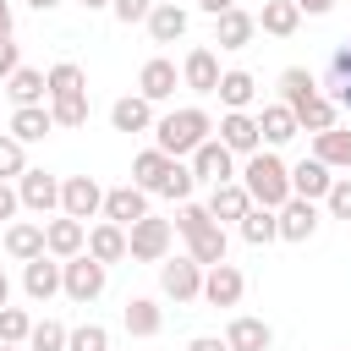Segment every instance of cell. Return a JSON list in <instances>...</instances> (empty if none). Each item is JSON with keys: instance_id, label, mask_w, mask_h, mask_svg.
<instances>
[{"instance_id": "obj_49", "label": "cell", "mask_w": 351, "mask_h": 351, "mask_svg": "<svg viewBox=\"0 0 351 351\" xmlns=\"http://www.w3.org/2000/svg\"><path fill=\"white\" fill-rule=\"evenodd\" d=\"M186 351H230L219 335H197V340H186Z\"/></svg>"}, {"instance_id": "obj_11", "label": "cell", "mask_w": 351, "mask_h": 351, "mask_svg": "<svg viewBox=\"0 0 351 351\" xmlns=\"http://www.w3.org/2000/svg\"><path fill=\"white\" fill-rule=\"evenodd\" d=\"M99 214H104L110 225H121V230H126V225H137V219L148 214V192H143V186H132V181H126V186H110Z\"/></svg>"}, {"instance_id": "obj_14", "label": "cell", "mask_w": 351, "mask_h": 351, "mask_svg": "<svg viewBox=\"0 0 351 351\" xmlns=\"http://www.w3.org/2000/svg\"><path fill=\"white\" fill-rule=\"evenodd\" d=\"M274 219H280V241H307V236L318 230V203L291 197V203H280V208H274Z\"/></svg>"}, {"instance_id": "obj_33", "label": "cell", "mask_w": 351, "mask_h": 351, "mask_svg": "<svg viewBox=\"0 0 351 351\" xmlns=\"http://www.w3.org/2000/svg\"><path fill=\"white\" fill-rule=\"evenodd\" d=\"M55 132V121H49V110L44 104H27V110H11V137L27 148V143H44Z\"/></svg>"}, {"instance_id": "obj_37", "label": "cell", "mask_w": 351, "mask_h": 351, "mask_svg": "<svg viewBox=\"0 0 351 351\" xmlns=\"http://www.w3.org/2000/svg\"><path fill=\"white\" fill-rule=\"evenodd\" d=\"M335 115H340V110H335V99H329V93H313V99L296 110V132H313V137H318V132H329V126H335Z\"/></svg>"}, {"instance_id": "obj_48", "label": "cell", "mask_w": 351, "mask_h": 351, "mask_svg": "<svg viewBox=\"0 0 351 351\" xmlns=\"http://www.w3.org/2000/svg\"><path fill=\"white\" fill-rule=\"evenodd\" d=\"M16 208H22V203H16V186L0 181V219H16Z\"/></svg>"}, {"instance_id": "obj_5", "label": "cell", "mask_w": 351, "mask_h": 351, "mask_svg": "<svg viewBox=\"0 0 351 351\" xmlns=\"http://www.w3.org/2000/svg\"><path fill=\"white\" fill-rule=\"evenodd\" d=\"M99 208H104V186H99L93 176H66V181H60V214H66V219L82 225V219H93Z\"/></svg>"}, {"instance_id": "obj_23", "label": "cell", "mask_w": 351, "mask_h": 351, "mask_svg": "<svg viewBox=\"0 0 351 351\" xmlns=\"http://www.w3.org/2000/svg\"><path fill=\"white\" fill-rule=\"evenodd\" d=\"M110 126L115 132H154V104L143 93H126V99L110 104Z\"/></svg>"}, {"instance_id": "obj_44", "label": "cell", "mask_w": 351, "mask_h": 351, "mask_svg": "<svg viewBox=\"0 0 351 351\" xmlns=\"http://www.w3.org/2000/svg\"><path fill=\"white\" fill-rule=\"evenodd\" d=\"M22 170H27V148H22V143H16L11 132H5V137H0V181L22 176Z\"/></svg>"}, {"instance_id": "obj_25", "label": "cell", "mask_w": 351, "mask_h": 351, "mask_svg": "<svg viewBox=\"0 0 351 351\" xmlns=\"http://www.w3.org/2000/svg\"><path fill=\"white\" fill-rule=\"evenodd\" d=\"M121 324H126V335L154 340V335L165 329V313H159V302H154V296H132V302H126V313H121Z\"/></svg>"}, {"instance_id": "obj_43", "label": "cell", "mask_w": 351, "mask_h": 351, "mask_svg": "<svg viewBox=\"0 0 351 351\" xmlns=\"http://www.w3.org/2000/svg\"><path fill=\"white\" fill-rule=\"evenodd\" d=\"M66 351H110V329L104 324H82L66 335Z\"/></svg>"}, {"instance_id": "obj_42", "label": "cell", "mask_w": 351, "mask_h": 351, "mask_svg": "<svg viewBox=\"0 0 351 351\" xmlns=\"http://www.w3.org/2000/svg\"><path fill=\"white\" fill-rule=\"evenodd\" d=\"M27 329H33V318L22 307H0V346H27Z\"/></svg>"}, {"instance_id": "obj_10", "label": "cell", "mask_w": 351, "mask_h": 351, "mask_svg": "<svg viewBox=\"0 0 351 351\" xmlns=\"http://www.w3.org/2000/svg\"><path fill=\"white\" fill-rule=\"evenodd\" d=\"M214 132H219V143H225L230 154H258V148H263V137H258V115H247V110H225Z\"/></svg>"}, {"instance_id": "obj_7", "label": "cell", "mask_w": 351, "mask_h": 351, "mask_svg": "<svg viewBox=\"0 0 351 351\" xmlns=\"http://www.w3.org/2000/svg\"><path fill=\"white\" fill-rule=\"evenodd\" d=\"M16 203H22L27 214H55V208H60V181H55L49 170H22V176H16Z\"/></svg>"}, {"instance_id": "obj_29", "label": "cell", "mask_w": 351, "mask_h": 351, "mask_svg": "<svg viewBox=\"0 0 351 351\" xmlns=\"http://www.w3.org/2000/svg\"><path fill=\"white\" fill-rule=\"evenodd\" d=\"M258 27H263L269 38H291V33L302 27V11H296V0H263V11H258Z\"/></svg>"}, {"instance_id": "obj_52", "label": "cell", "mask_w": 351, "mask_h": 351, "mask_svg": "<svg viewBox=\"0 0 351 351\" xmlns=\"http://www.w3.org/2000/svg\"><path fill=\"white\" fill-rule=\"evenodd\" d=\"M11 38V0H0V44Z\"/></svg>"}, {"instance_id": "obj_50", "label": "cell", "mask_w": 351, "mask_h": 351, "mask_svg": "<svg viewBox=\"0 0 351 351\" xmlns=\"http://www.w3.org/2000/svg\"><path fill=\"white\" fill-rule=\"evenodd\" d=\"M197 11H208V16H225V11H236V0H197Z\"/></svg>"}, {"instance_id": "obj_24", "label": "cell", "mask_w": 351, "mask_h": 351, "mask_svg": "<svg viewBox=\"0 0 351 351\" xmlns=\"http://www.w3.org/2000/svg\"><path fill=\"white\" fill-rule=\"evenodd\" d=\"M82 252H88L93 263H104V269H110V263H121V258H126V230L104 219V225H93V230H88V247H82Z\"/></svg>"}, {"instance_id": "obj_9", "label": "cell", "mask_w": 351, "mask_h": 351, "mask_svg": "<svg viewBox=\"0 0 351 351\" xmlns=\"http://www.w3.org/2000/svg\"><path fill=\"white\" fill-rule=\"evenodd\" d=\"M241 291H247V274H241L230 258L214 263V269H203V302H208V307H236Z\"/></svg>"}, {"instance_id": "obj_6", "label": "cell", "mask_w": 351, "mask_h": 351, "mask_svg": "<svg viewBox=\"0 0 351 351\" xmlns=\"http://www.w3.org/2000/svg\"><path fill=\"white\" fill-rule=\"evenodd\" d=\"M192 181H208V186H219V181H236V154H230L219 137L197 143V148H192Z\"/></svg>"}, {"instance_id": "obj_18", "label": "cell", "mask_w": 351, "mask_h": 351, "mask_svg": "<svg viewBox=\"0 0 351 351\" xmlns=\"http://www.w3.org/2000/svg\"><path fill=\"white\" fill-rule=\"evenodd\" d=\"M181 82H186L192 93H214V88H219V55L197 44V49L181 60Z\"/></svg>"}, {"instance_id": "obj_39", "label": "cell", "mask_w": 351, "mask_h": 351, "mask_svg": "<svg viewBox=\"0 0 351 351\" xmlns=\"http://www.w3.org/2000/svg\"><path fill=\"white\" fill-rule=\"evenodd\" d=\"M165 165H170V159H165L159 148H143V154L132 159V186L154 192V186H159V176H165Z\"/></svg>"}, {"instance_id": "obj_22", "label": "cell", "mask_w": 351, "mask_h": 351, "mask_svg": "<svg viewBox=\"0 0 351 351\" xmlns=\"http://www.w3.org/2000/svg\"><path fill=\"white\" fill-rule=\"evenodd\" d=\"M324 82H329V99H335V110H351V38L329 49Z\"/></svg>"}, {"instance_id": "obj_4", "label": "cell", "mask_w": 351, "mask_h": 351, "mask_svg": "<svg viewBox=\"0 0 351 351\" xmlns=\"http://www.w3.org/2000/svg\"><path fill=\"white\" fill-rule=\"evenodd\" d=\"M104 280H110V269H104V263H93L88 252H77V258H66V263H60V291H66L71 302H93V296L104 291Z\"/></svg>"}, {"instance_id": "obj_20", "label": "cell", "mask_w": 351, "mask_h": 351, "mask_svg": "<svg viewBox=\"0 0 351 351\" xmlns=\"http://www.w3.org/2000/svg\"><path fill=\"white\" fill-rule=\"evenodd\" d=\"M329 186H335L329 165H318V159H302V165H291V197L324 203V192H329Z\"/></svg>"}, {"instance_id": "obj_45", "label": "cell", "mask_w": 351, "mask_h": 351, "mask_svg": "<svg viewBox=\"0 0 351 351\" xmlns=\"http://www.w3.org/2000/svg\"><path fill=\"white\" fill-rule=\"evenodd\" d=\"M324 208L335 219H351V176H335V186L324 192Z\"/></svg>"}, {"instance_id": "obj_16", "label": "cell", "mask_w": 351, "mask_h": 351, "mask_svg": "<svg viewBox=\"0 0 351 351\" xmlns=\"http://www.w3.org/2000/svg\"><path fill=\"white\" fill-rule=\"evenodd\" d=\"M225 346H230V351H269V346H274V329H269L263 318H252V313H236V318L225 324Z\"/></svg>"}, {"instance_id": "obj_35", "label": "cell", "mask_w": 351, "mask_h": 351, "mask_svg": "<svg viewBox=\"0 0 351 351\" xmlns=\"http://www.w3.org/2000/svg\"><path fill=\"white\" fill-rule=\"evenodd\" d=\"M258 137H263L269 148L291 143V137H296V115H291L285 104H263V115H258Z\"/></svg>"}, {"instance_id": "obj_13", "label": "cell", "mask_w": 351, "mask_h": 351, "mask_svg": "<svg viewBox=\"0 0 351 351\" xmlns=\"http://www.w3.org/2000/svg\"><path fill=\"white\" fill-rule=\"evenodd\" d=\"M225 252H230V236H225V225H197L192 236H186V258L197 263V269H214V263H225Z\"/></svg>"}, {"instance_id": "obj_28", "label": "cell", "mask_w": 351, "mask_h": 351, "mask_svg": "<svg viewBox=\"0 0 351 351\" xmlns=\"http://www.w3.org/2000/svg\"><path fill=\"white\" fill-rule=\"evenodd\" d=\"M313 159L329 165V170H351V132L346 126H329L313 137Z\"/></svg>"}, {"instance_id": "obj_17", "label": "cell", "mask_w": 351, "mask_h": 351, "mask_svg": "<svg viewBox=\"0 0 351 351\" xmlns=\"http://www.w3.org/2000/svg\"><path fill=\"white\" fill-rule=\"evenodd\" d=\"M252 33H258V16L252 11H225V16H214V44L219 49H247L252 44Z\"/></svg>"}, {"instance_id": "obj_8", "label": "cell", "mask_w": 351, "mask_h": 351, "mask_svg": "<svg viewBox=\"0 0 351 351\" xmlns=\"http://www.w3.org/2000/svg\"><path fill=\"white\" fill-rule=\"evenodd\" d=\"M159 291H165L170 302H197V296H203V269H197L192 258H165V263H159Z\"/></svg>"}, {"instance_id": "obj_54", "label": "cell", "mask_w": 351, "mask_h": 351, "mask_svg": "<svg viewBox=\"0 0 351 351\" xmlns=\"http://www.w3.org/2000/svg\"><path fill=\"white\" fill-rule=\"evenodd\" d=\"M27 5H33V11H55L60 0H27Z\"/></svg>"}, {"instance_id": "obj_32", "label": "cell", "mask_w": 351, "mask_h": 351, "mask_svg": "<svg viewBox=\"0 0 351 351\" xmlns=\"http://www.w3.org/2000/svg\"><path fill=\"white\" fill-rule=\"evenodd\" d=\"M313 93H318V77H313L307 66H285V71H280V104H285L291 115H296Z\"/></svg>"}, {"instance_id": "obj_47", "label": "cell", "mask_w": 351, "mask_h": 351, "mask_svg": "<svg viewBox=\"0 0 351 351\" xmlns=\"http://www.w3.org/2000/svg\"><path fill=\"white\" fill-rule=\"evenodd\" d=\"M16 66H22V55H16V44L5 38V44H0V82H5V77H11Z\"/></svg>"}, {"instance_id": "obj_31", "label": "cell", "mask_w": 351, "mask_h": 351, "mask_svg": "<svg viewBox=\"0 0 351 351\" xmlns=\"http://www.w3.org/2000/svg\"><path fill=\"white\" fill-rule=\"evenodd\" d=\"M214 93H219L225 110H247V104L258 99V77L241 71V66H236V71H219V88H214Z\"/></svg>"}, {"instance_id": "obj_51", "label": "cell", "mask_w": 351, "mask_h": 351, "mask_svg": "<svg viewBox=\"0 0 351 351\" xmlns=\"http://www.w3.org/2000/svg\"><path fill=\"white\" fill-rule=\"evenodd\" d=\"M296 11H307V16H324V11H335V0H296Z\"/></svg>"}, {"instance_id": "obj_41", "label": "cell", "mask_w": 351, "mask_h": 351, "mask_svg": "<svg viewBox=\"0 0 351 351\" xmlns=\"http://www.w3.org/2000/svg\"><path fill=\"white\" fill-rule=\"evenodd\" d=\"M66 324H55V318H38L33 329H27V351H66Z\"/></svg>"}, {"instance_id": "obj_38", "label": "cell", "mask_w": 351, "mask_h": 351, "mask_svg": "<svg viewBox=\"0 0 351 351\" xmlns=\"http://www.w3.org/2000/svg\"><path fill=\"white\" fill-rule=\"evenodd\" d=\"M192 186H197V181H192V165H181V159H170L154 192H159V197H170V203H186V197H192Z\"/></svg>"}, {"instance_id": "obj_26", "label": "cell", "mask_w": 351, "mask_h": 351, "mask_svg": "<svg viewBox=\"0 0 351 351\" xmlns=\"http://www.w3.org/2000/svg\"><path fill=\"white\" fill-rule=\"evenodd\" d=\"M148 38H154V44H176V38H186V11L170 5V0H154V11H148Z\"/></svg>"}, {"instance_id": "obj_30", "label": "cell", "mask_w": 351, "mask_h": 351, "mask_svg": "<svg viewBox=\"0 0 351 351\" xmlns=\"http://www.w3.org/2000/svg\"><path fill=\"white\" fill-rule=\"evenodd\" d=\"M0 88L11 93V104H16V110H27V104H44V99H49V93H44V71H33V66H16Z\"/></svg>"}, {"instance_id": "obj_46", "label": "cell", "mask_w": 351, "mask_h": 351, "mask_svg": "<svg viewBox=\"0 0 351 351\" xmlns=\"http://www.w3.org/2000/svg\"><path fill=\"white\" fill-rule=\"evenodd\" d=\"M110 11H115V22H148V11H154V0H110Z\"/></svg>"}, {"instance_id": "obj_12", "label": "cell", "mask_w": 351, "mask_h": 351, "mask_svg": "<svg viewBox=\"0 0 351 351\" xmlns=\"http://www.w3.org/2000/svg\"><path fill=\"white\" fill-rule=\"evenodd\" d=\"M22 291H27V302H49V296H60V258H49V252H38L33 263H22Z\"/></svg>"}, {"instance_id": "obj_36", "label": "cell", "mask_w": 351, "mask_h": 351, "mask_svg": "<svg viewBox=\"0 0 351 351\" xmlns=\"http://www.w3.org/2000/svg\"><path fill=\"white\" fill-rule=\"evenodd\" d=\"M44 93H49V99L88 93V77H82V66H77V60H60V66H49V71H44Z\"/></svg>"}, {"instance_id": "obj_2", "label": "cell", "mask_w": 351, "mask_h": 351, "mask_svg": "<svg viewBox=\"0 0 351 351\" xmlns=\"http://www.w3.org/2000/svg\"><path fill=\"white\" fill-rule=\"evenodd\" d=\"M208 132H214L208 110L186 104V110H170V115L154 121V148H159L165 159H181V154H192L197 143H208Z\"/></svg>"}, {"instance_id": "obj_34", "label": "cell", "mask_w": 351, "mask_h": 351, "mask_svg": "<svg viewBox=\"0 0 351 351\" xmlns=\"http://www.w3.org/2000/svg\"><path fill=\"white\" fill-rule=\"evenodd\" d=\"M236 225H241V241H247V247H269V241H280V219H274V208H258V203H252Z\"/></svg>"}, {"instance_id": "obj_55", "label": "cell", "mask_w": 351, "mask_h": 351, "mask_svg": "<svg viewBox=\"0 0 351 351\" xmlns=\"http://www.w3.org/2000/svg\"><path fill=\"white\" fill-rule=\"evenodd\" d=\"M77 5H88V11H110V0H77Z\"/></svg>"}, {"instance_id": "obj_15", "label": "cell", "mask_w": 351, "mask_h": 351, "mask_svg": "<svg viewBox=\"0 0 351 351\" xmlns=\"http://www.w3.org/2000/svg\"><path fill=\"white\" fill-rule=\"evenodd\" d=\"M82 247H88V225H77V219H66V214L44 225V252H49V258L66 263V258H77Z\"/></svg>"}, {"instance_id": "obj_56", "label": "cell", "mask_w": 351, "mask_h": 351, "mask_svg": "<svg viewBox=\"0 0 351 351\" xmlns=\"http://www.w3.org/2000/svg\"><path fill=\"white\" fill-rule=\"evenodd\" d=\"M0 351H27V346H0Z\"/></svg>"}, {"instance_id": "obj_40", "label": "cell", "mask_w": 351, "mask_h": 351, "mask_svg": "<svg viewBox=\"0 0 351 351\" xmlns=\"http://www.w3.org/2000/svg\"><path fill=\"white\" fill-rule=\"evenodd\" d=\"M49 121H55V126H88V93L49 99Z\"/></svg>"}, {"instance_id": "obj_19", "label": "cell", "mask_w": 351, "mask_h": 351, "mask_svg": "<svg viewBox=\"0 0 351 351\" xmlns=\"http://www.w3.org/2000/svg\"><path fill=\"white\" fill-rule=\"evenodd\" d=\"M176 82H181V77H176V66H170L165 55H154V60L137 71V93H143L148 104H165V99L176 93Z\"/></svg>"}, {"instance_id": "obj_27", "label": "cell", "mask_w": 351, "mask_h": 351, "mask_svg": "<svg viewBox=\"0 0 351 351\" xmlns=\"http://www.w3.org/2000/svg\"><path fill=\"white\" fill-rule=\"evenodd\" d=\"M5 252H11L16 263H33V258L44 252V225H33V219H11V225H5Z\"/></svg>"}, {"instance_id": "obj_1", "label": "cell", "mask_w": 351, "mask_h": 351, "mask_svg": "<svg viewBox=\"0 0 351 351\" xmlns=\"http://www.w3.org/2000/svg\"><path fill=\"white\" fill-rule=\"evenodd\" d=\"M241 192L258 203V208H280V203H291V165L274 154V148H258V154H247V165H241Z\"/></svg>"}, {"instance_id": "obj_21", "label": "cell", "mask_w": 351, "mask_h": 351, "mask_svg": "<svg viewBox=\"0 0 351 351\" xmlns=\"http://www.w3.org/2000/svg\"><path fill=\"white\" fill-rule=\"evenodd\" d=\"M203 208H208L214 225H225V219H241V214L252 208V197L241 192V181H219V186H208V203H203Z\"/></svg>"}, {"instance_id": "obj_53", "label": "cell", "mask_w": 351, "mask_h": 351, "mask_svg": "<svg viewBox=\"0 0 351 351\" xmlns=\"http://www.w3.org/2000/svg\"><path fill=\"white\" fill-rule=\"evenodd\" d=\"M0 307H11V280H5V269H0Z\"/></svg>"}, {"instance_id": "obj_3", "label": "cell", "mask_w": 351, "mask_h": 351, "mask_svg": "<svg viewBox=\"0 0 351 351\" xmlns=\"http://www.w3.org/2000/svg\"><path fill=\"white\" fill-rule=\"evenodd\" d=\"M170 241H176V225L170 219L143 214L137 225H126V258L132 263H165L170 258Z\"/></svg>"}]
</instances>
